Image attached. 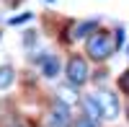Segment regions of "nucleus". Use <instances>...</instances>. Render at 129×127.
I'll use <instances>...</instances> for the list:
<instances>
[{
    "instance_id": "8",
    "label": "nucleus",
    "mask_w": 129,
    "mask_h": 127,
    "mask_svg": "<svg viewBox=\"0 0 129 127\" xmlns=\"http://www.w3.org/2000/svg\"><path fill=\"white\" fill-rule=\"evenodd\" d=\"M119 88H121L124 93H129V70L121 73V78H119Z\"/></svg>"
},
{
    "instance_id": "11",
    "label": "nucleus",
    "mask_w": 129,
    "mask_h": 127,
    "mask_svg": "<svg viewBox=\"0 0 129 127\" xmlns=\"http://www.w3.org/2000/svg\"><path fill=\"white\" fill-rule=\"evenodd\" d=\"M75 127H95V124H93L90 119H80V122H78V124H75Z\"/></svg>"
},
{
    "instance_id": "12",
    "label": "nucleus",
    "mask_w": 129,
    "mask_h": 127,
    "mask_svg": "<svg viewBox=\"0 0 129 127\" xmlns=\"http://www.w3.org/2000/svg\"><path fill=\"white\" fill-rule=\"evenodd\" d=\"M126 55H129V47H126Z\"/></svg>"
},
{
    "instance_id": "9",
    "label": "nucleus",
    "mask_w": 129,
    "mask_h": 127,
    "mask_svg": "<svg viewBox=\"0 0 129 127\" xmlns=\"http://www.w3.org/2000/svg\"><path fill=\"white\" fill-rule=\"evenodd\" d=\"M59 93H62V96H59V101H64V104H67V101H72V99H78V93H72L70 88H62Z\"/></svg>"
},
{
    "instance_id": "6",
    "label": "nucleus",
    "mask_w": 129,
    "mask_h": 127,
    "mask_svg": "<svg viewBox=\"0 0 129 127\" xmlns=\"http://www.w3.org/2000/svg\"><path fill=\"white\" fill-rule=\"evenodd\" d=\"M90 31H95V21H83V24H78V26H72V39H83V36H88Z\"/></svg>"
},
{
    "instance_id": "7",
    "label": "nucleus",
    "mask_w": 129,
    "mask_h": 127,
    "mask_svg": "<svg viewBox=\"0 0 129 127\" xmlns=\"http://www.w3.org/2000/svg\"><path fill=\"white\" fill-rule=\"evenodd\" d=\"M10 83H13V70L10 68H0V91L8 88Z\"/></svg>"
},
{
    "instance_id": "2",
    "label": "nucleus",
    "mask_w": 129,
    "mask_h": 127,
    "mask_svg": "<svg viewBox=\"0 0 129 127\" xmlns=\"http://www.w3.org/2000/svg\"><path fill=\"white\" fill-rule=\"evenodd\" d=\"M67 80L72 83L75 88L83 86V83L88 80V65H85L83 57H72V60L67 62Z\"/></svg>"
},
{
    "instance_id": "4",
    "label": "nucleus",
    "mask_w": 129,
    "mask_h": 127,
    "mask_svg": "<svg viewBox=\"0 0 129 127\" xmlns=\"http://www.w3.org/2000/svg\"><path fill=\"white\" fill-rule=\"evenodd\" d=\"M83 107H85V114H88L90 122H98V117H103V114H101V104H98L95 96H88L83 101Z\"/></svg>"
},
{
    "instance_id": "1",
    "label": "nucleus",
    "mask_w": 129,
    "mask_h": 127,
    "mask_svg": "<svg viewBox=\"0 0 129 127\" xmlns=\"http://www.w3.org/2000/svg\"><path fill=\"white\" fill-rule=\"evenodd\" d=\"M114 52V41L106 36V34H93L88 39V55L93 60H106Z\"/></svg>"
},
{
    "instance_id": "3",
    "label": "nucleus",
    "mask_w": 129,
    "mask_h": 127,
    "mask_svg": "<svg viewBox=\"0 0 129 127\" xmlns=\"http://www.w3.org/2000/svg\"><path fill=\"white\" fill-rule=\"evenodd\" d=\"M95 99H98V104H101V114H103L106 119H114L116 114H119V101H116V96H114V93L101 91Z\"/></svg>"
},
{
    "instance_id": "13",
    "label": "nucleus",
    "mask_w": 129,
    "mask_h": 127,
    "mask_svg": "<svg viewBox=\"0 0 129 127\" xmlns=\"http://www.w3.org/2000/svg\"><path fill=\"white\" fill-rule=\"evenodd\" d=\"M47 3H52V0H47Z\"/></svg>"
},
{
    "instance_id": "5",
    "label": "nucleus",
    "mask_w": 129,
    "mask_h": 127,
    "mask_svg": "<svg viewBox=\"0 0 129 127\" xmlns=\"http://www.w3.org/2000/svg\"><path fill=\"white\" fill-rule=\"evenodd\" d=\"M41 73H44L47 78H54L57 73H59V60L54 55H47V57H41Z\"/></svg>"
},
{
    "instance_id": "10",
    "label": "nucleus",
    "mask_w": 129,
    "mask_h": 127,
    "mask_svg": "<svg viewBox=\"0 0 129 127\" xmlns=\"http://www.w3.org/2000/svg\"><path fill=\"white\" fill-rule=\"evenodd\" d=\"M124 41V29H116V47Z\"/></svg>"
}]
</instances>
